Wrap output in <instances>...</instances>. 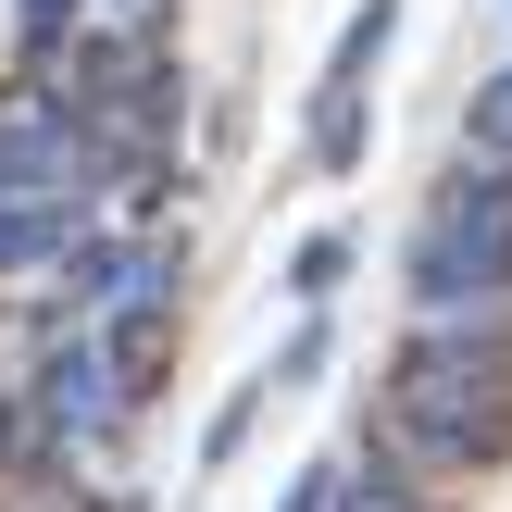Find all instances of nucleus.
Masks as SVG:
<instances>
[{
	"label": "nucleus",
	"mask_w": 512,
	"mask_h": 512,
	"mask_svg": "<svg viewBox=\"0 0 512 512\" xmlns=\"http://www.w3.org/2000/svg\"><path fill=\"white\" fill-rule=\"evenodd\" d=\"M388 413L425 463H475L500 450V413H512V350H500V313L488 325H425L388 375Z\"/></svg>",
	"instance_id": "obj_1"
},
{
	"label": "nucleus",
	"mask_w": 512,
	"mask_h": 512,
	"mask_svg": "<svg viewBox=\"0 0 512 512\" xmlns=\"http://www.w3.org/2000/svg\"><path fill=\"white\" fill-rule=\"evenodd\" d=\"M512 300V175H463L413 225V313L425 325H488Z\"/></svg>",
	"instance_id": "obj_2"
},
{
	"label": "nucleus",
	"mask_w": 512,
	"mask_h": 512,
	"mask_svg": "<svg viewBox=\"0 0 512 512\" xmlns=\"http://www.w3.org/2000/svg\"><path fill=\"white\" fill-rule=\"evenodd\" d=\"M88 188H100L88 125H63V113H0V213H25V200H88Z\"/></svg>",
	"instance_id": "obj_3"
},
{
	"label": "nucleus",
	"mask_w": 512,
	"mask_h": 512,
	"mask_svg": "<svg viewBox=\"0 0 512 512\" xmlns=\"http://www.w3.org/2000/svg\"><path fill=\"white\" fill-rule=\"evenodd\" d=\"M25 400H38L50 438H113L138 388H125V363H113L100 338H75V350H50V363H38V388H25Z\"/></svg>",
	"instance_id": "obj_4"
},
{
	"label": "nucleus",
	"mask_w": 512,
	"mask_h": 512,
	"mask_svg": "<svg viewBox=\"0 0 512 512\" xmlns=\"http://www.w3.org/2000/svg\"><path fill=\"white\" fill-rule=\"evenodd\" d=\"M75 225H88V200H25V213H0V275L13 263H75Z\"/></svg>",
	"instance_id": "obj_5"
},
{
	"label": "nucleus",
	"mask_w": 512,
	"mask_h": 512,
	"mask_svg": "<svg viewBox=\"0 0 512 512\" xmlns=\"http://www.w3.org/2000/svg\"><path fill=\"white\" fill-rule=\"evenodd\" d=\"M400 38V0H363L350 13V38H338V63H325V88H375V50Z\"/></svg>",
	"instance_id": "obj_6"
},
{
	"label": "nucleus",
	"mask_w": 512,
	"mask_h": 512,
	"mask_svg": "<svg viewBox=\"0 0 512 512\" xmlns=\"http://www.w3.org/2000/svg\"><path fill=\"white\" fill-rule=\"evenodd\" d=\"M338 288H350V238H338V225H313V238L288 250V300H313V313H325Z\"/></svg>",
	"instance_id": "obj_7"
},
{
	"label": "nucleus",
	"mask_w": 512,
	"mask_h": 512,
	"mask_svg": "<svg viewBox=\"0 0 512 512\" xmlns=\"http://www.w3.org/2000/svg\"><path fill=\"white\" fill-rule=\"evenodd\" d=\"M463 150H475V163H500V175H512V63H500L488 88L463 100Z\"/></svg>",
	"instance_id": "obj_8"
},
{
	"label": "nucleus",
	"mask_w": 512,
	"mask_h": 512,
	"mask_svg": "<svg viewBox=\"0 0 512 512\" xmlns=\"http://www.w3.org/2000/svg\"><path fill=\"white\" fill-rule=\"evenodd\" d=\"M313 163H325V175L363 163V88H325V100H313Z\"/></svg>",
	"instance_id": "obj_9"
},
{
	"label": "nucleus",
	"mask_w": 512,
	"mask_h": 512,
	"mask_svg": "<svg viewBox=\"0 0 512 512\" xmlns=\"http://www.w3.org/2000/svg\"><path fill=\"white\" fill-rule=\"evenodd\" d=\"M325 512H413V488H400V475H338Z\"/></svg>",
	"instance_id": "obj_10"
},
{
	"label": "nucleus",
	"mask_w": 512,
	"mask_h": 512,
	"mask_svg": "<svg viewBox=\"0 0 512 512\" xmlns=\"http://www.w3.org/2000/svg\"><path fill=\"white\" fill-rule=\"evenodd\" d=\"M263 375H275V388H300V375H325V325H300V338H288V350H275V363H263Z\"/></svg>",
	"instance_id": "obj_11"
},
{
	"label": "nucleus",
	"mask_w": 512,
	"mask_h": 512,
	"mask_svg": "<svg viewBox=\"0 0 512 512\" xmlns=\"http://www.w3.org/2000/svg\"><path fill=\"white\" fill-rule=\"evenodd\" d=\"M75 13H88V0H13V25H25V38H38V50H50V38H63V25H75Z\"/></svg>",
	"instance_id": "obj_12"
},
{
	"label": "nucleus",
	"mask_w": 512,
	"mask_h": 512,
	"mask_svg": "<svg viewBox=\"0 0 512 512\" xmlns=\"http://www.w3.org/2000/svg\"><path fill=\"white\" fill-rule=\"evenodd\" d=\"M325 500H338V463H313V475H300V488L275 500V512H325Z\"/></svg>",
	"instance_id": "obj_13"
}]
</instances>
